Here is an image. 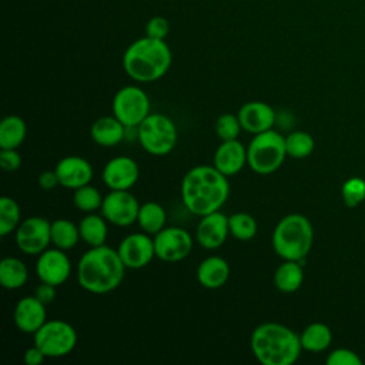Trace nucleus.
Masks as SVG:
<instances>
[{
    "label": "nucleus",
    "instance_id": "aec40b11",
    "mask_svg": "<svg viewBox=\"0 0 365 365\" xmlns=\"http://www.w3.org/2000/svg\"><path fill=\"white\" fill-rule=\"evenodd\" d=\"M247 164V147L238 140L222 141L214 153L212 165L224 175L238 174Z\"/></svg>",
    "mask_w": 365,
    "mask_h": 365
},
{
    "label": "nucleus",
    "instance_id": "c756f323",
    "mask_svg": "<svg viewBox=\"0 0 365 365\" xmlns=\"http://www.w3.org/2000/svg\"><path fill=\"white\" fill-rule=\"evenodd\" d=\"M230 234L240 241H250L255 237L258 224L248 212H234L228 217Z\"/></svg>",
    "mask_w": 365,
    "mask_h": 365
},
{
    "label": "nucleus",
    "instance_id": "dca6fc26",
    "mask_svg": "<svg viewBox=\"0 0 365 365\" xmlns=\"http://www.w3.org/2000/svg\"><path fill=\"white\" fill-rule=\"evenodd\" d=\"M228 234V217L218 210L201 217L195 230V240L202 248L215 250L225 242Z\"/></svg>",
    "mask_w": 365,
    "mask_h": 365
},
{
    "label": "nucleus",
    "instance_id": "393cba45",
    "mask_svg": "<svg viewBox=\"0 0 365 365\" xmlns=\"http://www.w3.org/2000/svg\"><path fill=\"white\" fill-rule=\"evenodd\" d=\"M302 349L309 352H322L332 342V331L324 322H311L299 334Z\"/></svg>",
    "mask_w": 365,
    "mask_h": 365
},
{
    "label": "nucleus",
    "instance_id": "a19ab883",
    "mask_svg": "<svg viewBox=\"0 0 365 365\" xmlns=\"http://www.w3.org/2000/svg\"><path fill=\"white\" fill-rule=\"evenodd\" d=\"M38 185H40L43 190H53L56 185H60L56 171H54V170H53V171H51V170L43 171V173L38 175Z\"/></svg>",
    "mask_w": 365,
    "mask_h": 365
},
{
    "label": "nucleus",
    "instance_id": "a211bd4d",
    "mask_svg": "<svg viewBox=\"0 0 365 365\" xmlns=\"http://www.w3.org/2000/svg\"><path fill=\"white\" fill-rule=\"evenodd\" d=\"M13 319L20 332L33 335L47 321L46 305L34 295L23 297L14 307Z\"/></svg>",
    "mask_w": 365,
    "mask_h": 365
},
{
    "label": "nucleus",
    "instance_id": "72a5a7b5",
    "mask_svg": "<svg viewBox=\"0 0 365 365\" xmlns=\"http://www.w3.org/2000/svg\"><path fill=\"white\" fill-rule=\"evenodd\" d=\"M341 197L348 208H355L365 200V180L361 177H351L344 181L341 187Z\"/></svg>",
    "mask_w": 365,
    "mask_h": 365
},
{
    "label": "nucleus",
    "instance_id": "0eeeda50",
    "mask_svg": "<svg viewBox=\"0 0 365 365\" xmlns=\"http://www.w3.org/2000/svg\"><path fill=\"white\" fill-rule=\"evenodd\" d=\"M177 127L174 121L160 113H150L137 127L140 145L151 155H167L177 144Z\"/></svg>",
    "mask_w": 365,
    "mask_h": 365
},
{
    "label": "nucleus",
    "instance_id": "473e14b6",
    "mask_svg": "<svg viewBox=\"0 0 365 365\" xmlns=\"http://www.w3.org/2000/svg\"><path fill=\"white\" fill-rule=\"evenodd\" d=\"M73 202L76 208L83 212H94L96 210L101 208L103 197L96 187H93L91 184H86L74 190Z\"/></svg>",
    "mask_w": 365,
    "mask_h": 365
},
{
    "label": "nucleus",
    "instance_id": "39448f33",
    "mask_svg": "<svg viewBox=\"0 0 365 365\" xmlns=\"http://www.w3.org/2000/svg\"><path fill=\"white\" fill-rule=\"evenodd\" d=\"M271 242L275 254L282 259L299 261L304 264L314 242L312 224L302 214H288L275 225Z\"/></svg>",
    "mask_w": 365,
    "mask_h": 365
},
{
    "label": "nucleus",
    "instance_id": "b1692460",
    "mask_svg": "<svg viewBox=\"0 0 365 365\" xmlns=\"http://www.w3.org/2000/svg\"><path fill=\"white\" fill-rule=\"evenodd\" d=\"M80 238L90 247H98L106 244L108 228L107 220L103 215L87 212L78 222Z\"/></svg>",
    "mask_w": 365,
    "mask_h": 365
},
{
    "label": "nucleus",
    "instance_id": "7c9ffc66",
    "mask_svg": "<svg viewBox=\"0 0 365 365\" xmlns=\"http://www.w3.org/2000/svg\"><path fill=\"white\" fill-rule=\"evenodd\" d=\"M20 207L11 197L0 198V235L6 237L17 230L21 222Z\"/></svg>",
    "mask_w": 365,
    "mask_h": 365
},
{
    "label": "nucleus",
    "instance_id": "f03ea898",
    "mask_svg": "<svg viewBox=\"0 0 365 365\" xmlns=\"http://www.w3.org/2000/svg\"><path fill=\"white\" fill-rule=\"evenodd\" d=\"M125 265L117 250L103 244L90 247L77 264V282L91 294H107L114 291L123 281Z\"/></svg>",
    "mask_w": 365,
    "mask_h": 365
},
{
    "label": "nucleus",
    "instance_id": "c9c22d12",
    "mask_svg": "<svg viewBox=\"0 0 365 365\" xmlns=\"http://www.w3.org/2000/svg\"><path fill=\"white\" fill-rule=\"evenodd\" d=\"M325 362L328 365H362L361 356L348 348H336L331 351Z\"/></svg>",
    "mask_w": 365,
    "mask_h": 365
},
{
    "label": "nucleus",
    "instance_id": "2eb2a0df",
    "mask_svg": "<svg viewBox=\"0 0 365 365\" xmlns=\"http://www.w3.org/2000/svg\"><path fill=\"white\" fill-rule=\"evenodd\" d=\"M101 177L110 190H130L140 177V168L131 157L117 155L106 163Z\"/></svg>",
    "mask_w": 365,
    "mask_h": 365
},
{
    "label": "nucleus",
    "instance_id": "cd10ccee",
    "mask_svg": "<svg viewBox=\"0 0 365 365\" xmlns=\"http://www.w3.org/2000/svg\"><path fill=\"white\" fill-rule=\"evenodd\" d=\"M165 221L167 214L163 205H160L155 201H147L144 204H140L137 222L144 232L155 235L165 227Z\"/></svg>",
    "mask_w": 365,
    "mask_h": 365
},
{
    "label": "nucleus",
    "instance_id": "6ab92c4d",
    "mask_svg": "<svg viewBox=\"0 0 365 365\" xmlns=\"http://www.w3.org/2000/svg\"><path fill=\"white\" fill-rule=\"evenodd\" d=\"M238 118L242 130L258 134L271 130L275 124V110L264 101H248L238 110Z\"/></svg>",
    "mask_w": 365,
    "mask_h": 365
},
{
    "label": "nucleus",
    "instance_id": "6e6552de",
    "mask_svg": "<svg viewBox=\"0 0 365 365\" xmlns=\"http://www.w3.org/2000/svg\"><path fill=\"white\" fill-rule=\"evenodd\" d=\"M34 345H37L47 358H61L76 348L77 332L71 324L63 319L46 321L34 334Z\"/></svg>",
    "mask_w": 365,
    "mask_h": 365
},
{
    "label": "nucleus",
    "instance_id": "a878e982",
    "mask_svg": "<svg viewBox=\"0 0 365 365\" xmlns=\"http://www.w3.org/2000/svg\"><path fill=\"white\" fill-rule=\"evenodd\" d=\"M29 279L26 264L16 257H6L0 262V282L6 289H19Z\"/></svg>",
    "mask_w": 365,
    "mask_h": 365
},
{
    "label": "nucleus",
    "instance_id": "ddd939ff",
    "mask_svg": "<svg viewBox=\"0 0 365 365\" xmlns=\"http://www.w3.org/2000/svg\"><path fill=\"white\" fill-rule=\"evenodd\" d=\"M117 252L125 265L130 269H140L147 267L155 257L154 238L147 232H133L124 237L118 247Z\"/></svg>",
    "mask_w": 365,
    "mask_h": 365
},
{
    "label": "nucleus",
    "instance_id": "ea45409f",
    "mask_svg": "<svg viewBox=\"0 0 365 365\" xmlns=\"http://www.w3.org/2000/svg\"><path fill=\"white\" fill-rule=\"evenodd\" d=\"M47 356L43 354V351L37 346V345H33L30 346L29 349H26L24 352V362L27 365H40Z\"/></svg>",
    "mask_w": 365,
    "mask_h": 365
},
{
    "label": "nucleus",
    "instance_id": "f8f14e48",
    "mask_svg": "<svg viewBox=\"0 0 365 365\" xmlns=\"http://www.w3.org/2000/svg\"><path fill=\"white\" fill-rule=\"evenodd\" d=\"M101 215L117 227H128L137 221L140 202L128 190H110L103 198Z\"/></svg>",
    "mask_w": 365,
    "mask_h": 365
},
{
    "label": "nucleus",
    "instance_id": "e433bc0d",
    "mask_svg": "<svg viewBox=\"0 0 365 365\" xmlns=\"http://www.w3.org/2000/svg\"><path fill=\"white\" fill-rule=\"evenodd\" d=\"M168 31H170L168 20L164 17H160V16L150 19L148 23L145 24V34L153 38L164 40L165 36L168 34Z\"/></svg>",
    "mask_w": 365,
    "mask_h": 365
},
{
    "label": "nucleus",
    "instance_id": "f704fd0d",
    "mask_svg": "<svg viewBox=\"0 0 365 365\" xmlns=\"http://www.w3.org/2000/svg\"><path fill=\"white\" fill-rule=\"evenodd\" d=\"M242 130L238 115L225 113L221 114L215 121V133L222 141L228 140H237L240 135V131Z\"/></svg>",
    "mask_w": 365,
    "mask_h": 365
},
{
    "label": "nucleus",
    "instance_id": "4c0bfd02",
    "mask_svg": "<svg viewBox=\"0 0 365 365\" xmlns=\"http://www.w3.org/2000/svg\"><path fill=\"white\" fill-rule=\"evenodd\" d=\"M21 165V155L16 148H1L0 150V167L6 173H13Z\"/></svg>",
    "mask_w": 365,
    "mask_h": 365
},
{
    "label": "nucleus",
    "instance_id": "9b49d317",
    "mask_svg": "<svg viewBox=\"0 0 365 365\" xmlns=\"http://www.w3.org/2000/svg\"><path fill=\"white\" fill-rule=\"evenodd\" d=\"M194 240L181 227H164L154 235L155 257L164 262H178L190 255Z\"/></svg>",
    "mask_w": 365,
    "mask_h": 365
},
{
    "label": "nucleus",
    "instance_id": "412c9836",
    "mask_svg": "<svg viewBox=\"0 0 365 365\" xmlns=\"http://www.w3.org/2000/svg\"><path fill=\"white\" fill-rule=\"evenodd\" d=\"M230 278L228 262L218 255L204 258L197 268V279L207 289H218Z\"/></svg>",
    "mask_w": 365,
    "mask_h": 365
},
{
    "label": "nucleus",
    "instance_id": "2f4dec72",
    "mask_svg": "<svg viewBox=\"0 0 365 365\" xmlns=\"http://www.w3.org/2000/svg\"><path fill=\"white\" fill-rule=\"evenodd\" d=\"M285 148L287 155L299 160L308 157L314 151L315 141L307 131H292L285 137Z\"/></svg>",
    "mask_w": 365,
    "mask_h": 365
},
{
    "label": "nucleus",
    "instance_id": "423d86ee",
    "mask_svg": "<svg viewBox=\"0 0 365 365\" xmlns=\"http://www.w3.org/2000/svg\"><path fill=\"white\" fill-rule=\"evenodd\" d=\"M285 137L275 130L254 134L247 147V164L259 175L275 173L285 161Z\"/></svg>",
    "mask_w": 365,
    "mask_h": 365
},
{
    "label": "nucleus",
    "instance_id": "4468645a",
    "mask_svg": "<svg viewBox=\"0 0 365 365\" xmlns=\"http://www.w3.org/2000/svg\"><path fill=\"white\" fill-rule=\"evenodd\" d=\"M36 274L41 282L58 287L64 284L71 274V262L64 250L47 248L36 262Z\"/></svg>",
    "mask_w": 365,
    "mask_h": 365
},
{
    "label": "nucleus",
    "instance_id": "58836bf2",
    "mask_svg": "<svg viewBox=\"0 0 365 365\" xmlns=\"http://www.w3.org/2000/svg\"><path fill=\"white\" fill-rule=\"evenodd\" d=\"M56 288L54 285L51 284H47V282H41L36 289H34V297L37 299H40L44 305H48L50 302L54 301L56 298Z\"/></svg>",
    "mask_w": 365,
    "mask_h": 365
},
{
    "label": "nucleus",
    "instance_id": "7ed1b4c3",
    "mask_svg": "<svg viewBox=\"0 0 365 365\" xmlns=\"http://www.w3.org/2000/svg\"><path fill=\"white\" fill-rule=\"evenodd\" d=\"M251 351L262 365H291L302 351L299 335L278 322H262L251 334Z\"/></svg>",
    "mask_w": 365,
    "mask_h": 365
},
{
    "label": "nucleus",
    "instance_id": "20e7f679",
    "mask_svg": "<svg viewBox=\"0 0 365 365\" xmlns=\"http://www.w3.org/2000/svg\"><path fill=\"white\" fill-rule=\"evenodd\" d=\"M171 61L173 56L167 43L148 36L131 43L123 56L124 71L140 83L160 80L168 71Z\"/></svg>",
    "mask_w": 365,
    "mask_h": 365
},
{
    "label": "nucleus",
    "instance_id": "c85d7f7f",
    "mask_svg": "<svg viewBox=\"0 0 365 365\" xmlns=\"http://www.w3.org/2000/svg\"><path fill=\"white\" fill-rule=\"evenodd\" d=\"M80 238L78 225L66 218H58L51 222V244L60 250L68 251L77 245Z\"/></svg>",
    "mask_w": 365,
    "mask_h": 365
},
{
    "label": "nucleus",
    "instance_id": "9d476101",
    "mask_svg": "<svg viewBox=\"0 0 365 365\" xmlns=\"http://www.w3.org/2000/svg\"><path fill=\"white\" fill-rule=\"evenodd\" d=\"M16 245L26 255H40L51 244V222L44 217H29L14 231Z\"/></svg>",
    "mask_w": 365,
    "mask_h": 365
},
{
    "label": "nucleus",
    "instance_id": "4be33fe9",
    "mask_svg": "<svg viewBox=\"0 0 365 365\" xmlns=\"http://www.w3.org/2000/svg\"><path fill=\"white\" fill-rule=\"evenodd\" d=\"M127 130L115 115H104L93 123L90 135L97 145L114 147L124 140Z\"/></svg>",
    "mask_w": 365,
    "mask_h": 365
},
{
    "label": "nucleus",
    "instance_id": "bb28decb",
    "mask_svg": "<svg viewBox=\"0 0 365 365\" xmlns=\"http://www.w3.org/2000/svg\"><path fill=\"white\" fill-rule=\"evenodd\" d=\"M27 135L26 121L16 115H7L0 124V148H17L23 144Z\"/></svg>",
    "mask_w": 365,
    "mask_h": 365
},
{
    "label": "nucleus",
    "instance_id": "5701e85b",
    "mask_svg": "<svg viewBox=\"0 0 365 365\" xmlns=\"http://www.w3.org/2000/svg\"><path fill=\"white\" fill-rule=\"evenodd\" d=\"M304 282V269L302 262L284 259L274 272V285L278 291L291 294L301 288Z\"/></svg>",
    "mask_w": 365,
    "mask_h": 365
},
{
    "label": "nucleus",
    "instance_id": "1a4fd4ad",
    "mask_svg": "<svg viewBox=\"0 0 365 365\" xmlns=\"http://www.w3.org/2000/svg\"><path fill=\"white\" fill-rule=\"evenodd\" d=\"M111 107L113 115L127 128H137L150 114V98L147 93L137 86H124L115 93Z\"/></svg>",
    "mask_w": 365,
    "mask_h": 365
},
{
    "label": "nucleus",
    "instance_id": "f257e3e1",
    "mask_svg": "<svg viewBox=\"0 0 365 365\" xmlns=\"http://www.w3.org/2000/svg\"><path fill=\"white\" fill-rule=\"evenodd\" d=\"M230 195L227 175L214 165H195L181 181V200L185 208L195 215L218 211Z\"/></svg>",
    "mask_w": 365,
    "mask_h": 365
},
{
    "label": "nucleus",
    "instance_id": "f3484780",
    "mask_svg": "<svg viewBox=\"0 0 365 365\" xmlns=\"http://www.w3.org/2000/svg\"><path fill=\"white\" fill-rule=\"evenodd\" d=\"M54 171L57 174L58 184L70 190H76L86 184H90L94 174L91 164L80 155L63 157L57 163Z\"/></svg>",
    "mask_w": 365,
    "mask_h": 365
}]
</instances>
